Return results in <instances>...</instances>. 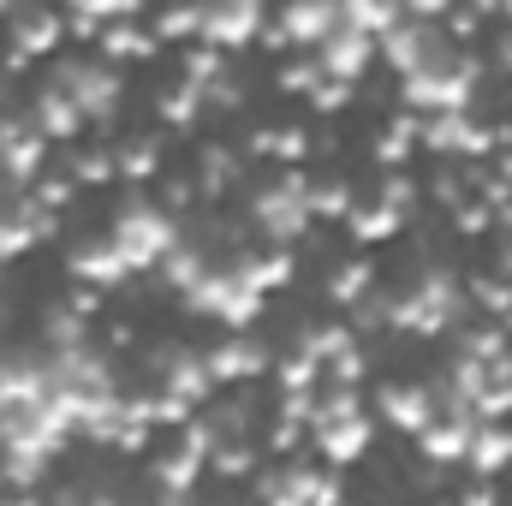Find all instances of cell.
<instances>
[{
	"mask_svg": "<svg viewBox=\"0 0 512 506\" xmlns=\"http://www.w3.org/2000/svg\"><path fill=\"white\" fill-rule=\"evenodd\" d=\"M423 149V108H399L382 131H376V161L382 167H405Z\"/></svg>",
	"mask_w": 512,
	"mask_h": 506,
	"instance_id": "cell-20",
	"label": "cell"
},
{
	"mask_svg": "<svg viewBox=\"0 0 512 506\" xmlns=\"http://www.w3.org/2000/svg\"><path fill=\"white\" fill-rule=\"evenodd\" d=\"M465 292H471V304H477L483 316H495V322L512 310V280L501 274V268H495V274H471V286H465Z\"/></svg>",
	"mask_w": 512,
	"mask_h": 506,
	"instance_id": "cell-32",
	"label": "cell"
},
{
	"mask_svg": "<svg viewBox=\"0 0 512 506\" xmlns=\"http://www.w3.org/2000/svg\"><path fill=\"white\" fill-rule=\"evenodd\" d=\"M203 358H209L215 387H245V381H262L268 370H274V352H268L262 340H251L245 328H233V340H221V346L203 352Z\"/></svg>",
	"mask_w": 512,
	"mask_h": 506,
	"instance_id": "cell-8",
	"label": "cell"
},
{
	"mask_svg": "<svg viewBox=\"0 0 512 506\" xmlns=\"http://www.w3.org/2000/svg\"><path fill=\"white\" fill-rule=\"evenodd\" d=\"M501 227H507V233H512V203H507V209H501Z\"/></svg>",
	"mask_w": 512,
	"mask_h": 506,
	"instance_id": "cell-52",
	"label": "cell"
},
{
	"mask_svg": "<svg viewBox=\"0 0 512 506\" xmlns=\"http://www.w3.org/2000/svg\"><path fill=\"white\" fill-rule=\"evenodd\" d=\"M316 78H322V60L304 48V60H286V66L274 72V90H280V96H310V90H316Z\"/></svg>",
	"mask_w": 512,
	"mask_h": 506,
	"instance_id": "cell-36",
	"label": "cell"
},
{
	"mask_svg": "<svg viewBox=\"0 0 512 506\" xmlns=\"http://www.w3.org/2000/svg\"><path fill=\"white\" fill-rule=\"evenodd\" d=\"M114 167H120L126 185H149V179L161 173V137H126V143L114 149Z\"/></svg>",
	"mask_w": 512,
	"mask_h": 506,
	"instance_id": "cell-26",
	"label": "cell"
},
{
	"mask_svg": "<svg viewBox=\"0 0 512 506\" xmlns=\"http://www.w3.org/2000/svg\"><path fill=\"white\" fill-rule=\"evenodd\" d=\"M256 453L245 435H233V441H215V453H209V471L215 477H227V483H239V477H256Z\"/></svg>",
	"mask_w": 512,
	"mask_h": 506,
	"instance_id": "cell-31",
	"label": "cell"
},
{
	"mask_svg": "<svg viewBox=\"0 0 512 506\" xmlns=\"http://www.w3.org/2000/svg\"><path fill=\"white\" fill-rule=\"evenodd\" d=\"M399 6H405V12H411V18H429V24H435V18H447V12H453V0H399Z\"/></svg>",
	"mask_w": 512,
	"mask_h": 506,
	"instance_id": "cell-49",
	"label": "cell"
},
{
	"mask_svg": "<svg viewBox=\"0 0 512 506\" xmlns=\"http://www.w3.org/2000/svg\"><path fill=\"white\" fill-rule=\"evenodd\" d=\"M102 298H108L102 286H90V280H78V292H72V310H78V316H96V310H102Z\"/></svg>",
	"mask_w": 512,
	"mask_h": 506,
	"instance_id": "cell-48",
	"label": "cell"
},
{
	"mask_svg": "<svg viewBox=\"0 0 512 506\" xmlns=\"http://www.w3.org/2000/svg\"><path fill=\"white\" fill-rule=\"evenodd\" d=\"M310 54L322 60V72H328V78L358 84V78L376 66V30H358V24H346V18H340V24L328 30V42H322V48H310Z\"/></svg>",
	"mask_w": 512,
	"mask_h": 506,
	"instance_id": "cell-7",
	"label": "cell"
},
{
	"mask_svg": "<svg viewBox=\"0 0 512 506\" xmlns=\"http://www.w3.org/2000/svg\"><path fill=\"white\" fill-rule=\"evenodd\" d=\"M66 274H72V280H90V286H102V292H114L120 280H131V262L120 256L114 239H90V245H72Z\"/></svg>",
	"mask_w": 512,
	"mask_h": 506,
	"instance_id": "cell-14",
	"label": "cell"
},
{
	"mask_svg": "<svg viewBox=\"0 0 512 506\" xmlns=\"http://www.w3.org/2000/svg\"><path fill=\"white\" fill-rule=\"evenodd\" d=\"M376 197H382L387 209L411 215V209H417V179H411L405 167H382V185H376Z\"/></svg>",
	"mask_w": 512,
	"mask_h": 506,
	"instance_id": "cell-38",
	"label": "cell"
},
{
	"mask_svg": "<svg viewBox=\"0 0 512 506\" xmlns=\"http://www.w3.org/2000/svg\"><path fill=\"white\" fill-rule=\"evenodd\" d=\"M495 173L512 185V149H495Z\"/></svg>",
	"mask_w": 512,
	"mask_h": 506,
	"instance_id": "cell-51",
	"label": "cell"
},
{
	"mask_svg": "<svg viewBox=\"0 0 512 506\" xmlns=\"http://www.w3.org/2000/svg\"><path fill=\"white\" fill-rule=\"evenodd\" d=\"M108 239L120 245V256L131 262V274H143V268H155L161 256L179 245V221H173L161 203H126V209L114 215Z\"/></svg>",
	"mask_w": 512,
	"mask_h": 506,
	"instance_id": "cell-2",
	"label": "cell"
},
{
	"mask_svg": "<svg viewBox=\"0 0 512 506\" xmlns=\"http://www.w3.org/2000/svg\"><path fill=\"white\" fill-rule=\"evenodd\" d=\"M459 352H471V358H483V364H495V358H507L512 352V334L489 316V322H459Z\"/></svg>",
	"mask_w": 512,
	"mask_h": 506,
	"instance_id": "cell-29",
	"label": "cell"
},
{
	"mask_svg": "<svg viewBox=\"0 0 512 506\" xmlns=\"http://www.w3.org/2000/svg\"><path fill=\"white\" fill-rule=\"evenodd\" d=\"M149 30H155V42H191V36L203 30V0H173V6H161V12L149 18Z\"/></svg>",
	"mask_w": 512,
	"mask_h": 506,
	"instance_id": "cell-28",
	"label": "cell"
},
{
	"mask_svg": "<svg viewBox=\"0 0 512 506\" xmlns=\"http://www.w3.org/2000/svg\"><path fill=\"white\" fill-rule=\"evenodd\" d=\"M268 376H274V387H280V393H316V387L328 381V364H322L316 352L292 346L286 358H274V370H268Z\"/></svg>",
	"mask_w": 512,
	"mask_h": 506,
	"instance_id": "cell-23",
	"label": "cell"
},
{
	"mask_svg": "<svg viewBox=\"0 0 512 506\" xmlns=\"http://www.w3.org/2000/svg\"><path fill=\"white\" fill-rule=\"evenodd\" d=\"M447 221H453V233H459V239H489V233L501 227V215H495L483 197H465V203H459Z\"/></svg>",
	"mask_w": 512,
	"mask_h": 506,
	"instance_id": "cell-35",
	"label": "cell"
},
{
	"mask_svg": "<svg viewBox=\"0 0 512 506\" xmlns=\"http://www.w3.org/2000/svg\"><path fill=\"white\" fill-rule=\"evenodd\" d=\"M310 441H316V453H322L334 471H346V465H358V459L370 453L376 423H370V411H358V417H328V423H310Z\"/></svg>",
	"mask_w": 512,
	"mask_h": 506,
	"instance_id": "cell-10",
	"label": "cell"
},
{
	"mask_svg": "<svg viewBox=\"0 0 512 506\" xmlns=\"http://www.w3.org/2000/svg\"><path fill=\"white\" fill-rule=\"evenodd\" d=\"M477 30H483V12H477V6H465V12H453V18H447V36H453L459 48H465V42H477Z\"/></svg>",
	"mask_w": 512,
	"mask_h": 506,
	"instance_id": "cell-45",
	"label": "cell"
},
{
	"mask_svg": "<svg viewBox=\"0 0 512 506\" xmlns=\"http://www.w3.org/2000/svg\"><path fill=\"white\" fill-rule=\"evenodd\" d=\"M471 429H477V411H471V405H441V411L417 429V447H423L429 465H465Z\"/></svg>",
	"mask_w": 512,
	"mask_h": 506,
	"instance_id": "cell-6",
	"label": "cell"
},
{
	"mask_svg": "<svg viewBox=\"0 0 512 506\" xmlns=\"http://www.w3.org/2000/svg\"><path fill=\"white\" fill-rule=\"evenodd\" d=\"M435 54H441L435 24H429V18H411V12H399L382 36H376V60H387V66H393V78L417 72V66H423V60H435Z\"/></svg>",
	"mask_w": 512,
	"mask_h": 506,
	"instance_id": "cell-5",
	"label": "cell"
},
{
	"mask_svg": "<svg viewBox=\"0 0 512 506\" xmlns=\"http://www.w3.org/2000/svg\"><path fill=\"white\" fill-rule=\"evenodd\" d=\"M429 191H435V203H447V209H459V203H465V179H459V173H435V185H429Z\"/></svg>",
	"mask_w": 512,
	"mask_h": 506,
	"instance_id": "cell-47",
	"label": "cell"
},
{
	"mask_svg": "<svg viewBox=\"0 0 512 506\" xmlns=\"http://www.w3.org/2000/svg\"><path fill=\"white\" fill-rule=\"evenodd\" d=\"M48 161V137L36 131V120H0V173L24 191Z\"/></svg>",
	"mask_w": 512,
	"mask_h": 506,
	"instance_id": "cell-11",
	"label": "cell"
},
{
	"mask_svg": "<svg viewBox=\"0 0 512 506\" xmlns=\"http://www.w3.org/2000/svg\"><path fill=\"white\" fill-rule=\"evenodd\" d=\"M399 12H405L399 0H340V18H346V24H358V30H376V36H382Z\"/></svg>",
	"mask_w": 512,
	"mask_h": 506,
	"instance_id": "cell-34",
	"label": "cell"
},
{
	"mask_svg": "<svg viewBox=\"0 0 512 506\" xmlns=\"http://www.w3.org/2000/svg\"><path fill=\"white\" fill-rule=\"evenodd\" d=\"M155 268H161V280H167V286H173V292L185 298V292H191V286H197V280L209 274V256H203V251H191V245H173V251L161 256Z\"/></svg>",
	"mask_w": 512,
	"mask_h": 506,
	"instance_id": "cell-30",
	"label": "cell"
},
{
	"mask_svg": "<svg viewBox=\"0 0 512 506\" xmlns=\"http://www.w3.org/2000/svg\"><path fill=\"white\" fill-rule=\"evenodd\" d=\"M221 54H227V48H209V42H203V48H191V54H185V78L209 90V84L227 72V60H221Z\"/></svg>",
	"mask_w": 512,
	"mask_h": 506,
	"instance_id": "cell-42",
	"label": "cell"
},
{
	"mask_svg": "<svg viewBox=\"0 0 512 506\" xmlns=\"http://www.w3.org/2000/svg\"><path fill=\"white\" fill-rule=\"evenodd\" d=\"M304 435H310V423H298V417H280V411H274L268 453H304Z\"/></svg>",
	"mask_w": 512,
	"mask_h": 506,
	"instance_id": "cell-44",
	"label": "cell"
},
{
	"mask_svg": "<svg viewBox=\"0 0 512 506\" xmlns=\"http://www.w3.org/2000/svg\"><path fill=\"white\" fill-rule=\"evenodd\" d=\"M96 48H102V60H149L161 42H155V30H149V24H137V18H108Z\"/></svg>",
	"mask_w": 512,
	"mask_h": 506,
	"instance_id": "cell-22",
	"label": "cell"
},
{
	"mask_svg": "<svg viewBox=\"0 0 512 506\" xmlns=\"http://www.w3.org/2000/svg\"><path fill=\"white\" fill-rule=\"evenodd\" d=\"M191 197H197V185H191V179H167V185H161V209H167V215L191 209Z\"/></svg>",
	"mask_w": 512,
	"mask_h": 506,
	"instance_id": "cell-46",
	"label": "cell"
},
{
	"mask_svg": "<svg viewBox=\"0 0 512 506\" xmlns=\"http://www.w3.org/2000/svg\"><path fill=\"white\" fill-rule=\"evenodd\" d=\"M280 24H286L292 48H322V42H328V30L340 24V0H286Z\"/></svg>",
	"mask_w": 512,
	"mask_h": 506,
	"instance_id": "cell-15",
	"label": "cell"
},
{
	"mask_svg": "<svg viewBox=\"0 0 512 506\" xmlns=\"http://www.w3.org/2000/svg\"><path fill=\"white\" fill-rule=\"evenodd\" d=\"M501 18H507V24H512V0H501Z\"/></svg>",
	"mask_w": 512,
	"mask_h": 506,
	"instance_id": "cell-53",
	"label": "cell"
},
{
	"mask_svg": "<svg viewBox=\"0 0 512 506\" xmlns=\"http://www.w3.org/2000/svg\"><path fill=\"white\" fill-rule=\"evenodd\" d=\"M30 120H36V131H42L48 143H72L78 131L90 126V114H84V108H78L60 84H48V90L36 96V114H30Z\"/></svg>",
	"mask_w": 512,
	"mask_h": 506,
	"instance_id": "cell-18",
	"label": "cell"
},
{
	"mask_svg": "<svg viewBox=\"0 0 512 506\" xmlns=\"http://www.w3.org/2000/svg\"><path fill=\"white\" fill-rule=\"evenodd\" d=\"M251 221L268 245H304V233H310V221H316V215H310V173L280 167V173L256 191Z\"/></svg>",
	"mask_w": 512,
	"mask_h": 506,
	"instance_id": "cell-1",
	"label": "cell"
},
{
	"mask_svg": "<svg viewBox=\"0 0 512 506\" xmlns=\"http://www.w3.org/2000/svg\"><path fill=\"white\" fill-rule=\"evenodd\" d=\"M262 298H268V292L251 286L233 262H227V268H209V274L185 292V304L203 310V316H215L221 328H251L256 316H262Z\"/></svg>",
	"mask_w": 512,
	"mask_h": 506,
	"instance_id": "cell-3",
	"label": "cell"
},
{
	"mask_svg": "<svg viewBox=\"0 0 512 506\" xmlns=\"http://www.w3.org/2000/svg\"><path fill=\"white\" fill-rule=\"evenodd\" d=\"M358 203V185L346 173H328V179H310V215L316 221H346V209Z\"/></svg>",
	"mask_w": 512,
	"mask_h": 506,
	"instance_id": "cell-27",
	"label": "cell"
},
{
	"mask_svg": "<svg viewBox=\"0 0 512 506\" xmlns=\"http://www.w3.org/2000/svg\"><path fill=\"white\" fill-rule=\"evenodd\" d=\"M340 227H346V239H352V245H387V239H399V233L411 227V215L387 209L382 197H376V203H352Z\"/></svg>",
	"mask_w": 512,
	"mask_h": 506,
	"instance_id": "cell-17",
	"label": "cell"
},
{
	"mask_svg": "<svg viewBox=\"0 0 512 506\" xmlns=\"http://www.w3.org/2000/svg\"><path fill=\"white\" fill-rule=\"evenodd\" d=\"M376 405H382V423L387 429H399V435H417L441 405H435V393L429 387H417V381H387L382 393H376Z\"/></svg>",
	"mask_w": 512,
	"mask_h": 506,
	"instance_id": "cell-13",
	"label": "cell"
},
{
	"mask_svg": "<svg viewBox=\"0 0 512 506\" xmlns=\"http://www.w3.org/2000/svg\"><path fill=\"white\" fill-rule=\"evenodd\" d=\"M149 370L161 376V387L185 393L191 405H209V399H215V376H209V358H203V352L167 346V352H155V358H149Z\"/></svg>",
	"mask_w": 512,
	"mask_h": 506,
	"instance_id": "cell-12",
	"label": "cell"
},
{
	"mask_svg": "<svg viewBox=\"0 0 512 506\" xmlns=\"http://www.w3.org/2000/svg\"><path fill=\"white\" fill-rule=\"evenodd\" d=\"M268 18H262V0H203V42L209 48H245L256 42V30H262Z\"/></svg>",
	"mask_w": 512,
	"mask_h": 506,
	"instance_id": "cell-9",
	"label": "cell"
},
{
	"mask_svg": "<svg viewBox=\"0 0 512 506\" xmlns=\"http://www.w3.org/2000/svg\"><path fill=\"white\" fill-rule=\"evenodd\" d=\"M251 286H262V292H280V286H292V274H298V256H292V245H268V251H251L233 262Z\"/></svg>",
	"mask_w": 512,
	"mask_h": 506,
	"instance_id": "cell-21",
	"label": "cell"
},
{
	"mask_svg": "<svg viewBox=\"0 0 512 506\" xmlns=\"http://www.w3.org/2000/svg\"><path fill=\"white\" fill-rule=\"evenodd\" d=\"M274 161H280V167L310 161V131L304 126H274Z\"/></svg>",
	"mask_w": 512,
	"mask_h": 506,
	"instance_id": "cell-43",
	"label": "cell"
},
{
	"mask_svg": "<svg viewBox=\"0 0 512 506\" xmlns=\"http://www.w3.org/2000/svg\"><path fill=\"white\" fill-rule=\"evenodd\" d=\"M66 42V12H54V6H30V12H18V24H12V48H24L30 60H42V54H54Z\"/></svg>",
	"mask_w": 512,
	"mask_h": 506,
	"instance_id": "cell-19",
	"label": "cell"
},
{
	"mask_svg": "<svg viewBox=\"0 0 512 506\" xmlns=\"http://www.w3.org/2000/svg\"><path fill=\"white\" fill-rule=\"evenodd\" d=\"M155 114H161V126L173 131H191L203 120V84H191V78H179L173 90H161L155 96Z\"/></svg>",
	"mask_w": 512,
	"mask_h": 506,
	"instance_id": "cell-25",
	"label": "cell"
},
{
	"mask_svg": "<svg viewBox=\"0 0 512 506\" xmlns=\"http://www.w3.org/2000/svg\"><path fill=\"white\" fill-rule=\"evenodd\" d=\"M54 84L96 120V126H108L114 114H120V90H126V78L114 72V60H66L60 72H54Z\"/></svg>",
	"mask_w": 512,
	"mask_h": 506,
	"instance_id": "cell-4",
	"label": "cell"
},
{
	"mask_svg": "<svg viewBox=\"0 0 512 506\" xmlns=\"http://www.w3.org/2000/svg\"><path fill=\"white\" fill-rule=\"evenodd\" d=\"M78 191H84V185H78L72 173H48V167H42V173L30 179V197H36L42 209H54V215H60V209H72V203H78Z\"/></svg>",
	"mask_w": 512,
	"mask_h": 506,
	"instance_id": "cell-33",
	"label": "cell"
},
{
	"mask_svg": "<svg viewBox=\"0 0 512 506\" xmlns=\"http://www.w3.org/2000/svg\"><path fill=\"white\" fill-rule=\"evenodd\" d=\"M370 286H376V262H370V256H352V262H334V274H328V304H340V310H352L358 298H370Z\"/></svg>",
	"mask_w": 512,
	"mask_h": 506,
	"instance_id": "cell-24",
	"label": "cell"
},
{
	"mask_svg": "<svg viewBox=\"0 0 512 506\" xmlns=\"http://www.w3.org/2000/svg\"><path fill=\"white\" fill-rule=\"evenodd\" d=\"M84 328H90V316H78V310L66 304V310H48L42 340H48V352H60V346H84Z\"/></svg>",
	"mask_w": 512,
	"mask_h": 506,
	"instance_id": "cell-37",
	"label": "cell"
},
{
	"mask_svg": "<svg viewBox=\"0 0 512 506\" xmlns=\"http://www.w3.org/2000/svg\"><path fill=\"white\" fill-rule=\"evenodd\" d=\"M328 381H334V387H364V381H370V358H364V346H358V340H352L346 352H334V358H328Z\"/></svg>",
	"mask_w": 512,
	"mask_h": 506,
	"instance_id": "cell-39",
	"label": "cell"
},
{
	"mask_svg": "<svg viewBox=\"0 0 512 506\" xmlns=\"http://www.w3.org/2000/svg\"><path fill=\"white\" fill-rule=\"evenodd\" d=\"M465 465H471L477 477H501V471H507V465H512V423H507V417H477Z\"/></svg>",
	"mask_w": 512,
	"mask_h": 506,
	"instance_id": "cell-16",
	"label": "cell"
},
{
	"mask_svg": "<svg viewBox=\"0 0 512 506\" xmlns=\"http://www.w3.org/2000/svg\"><path fill=\"white\" fill-rule=\"evenodd\" d=\"M72 179H78V185H114V179H120L114 149H90V155H78V161H72Z\"/></svg>",
	"mask_w": 512,
	"mask_h": 506,
	"instance_id": "cell-41",
	"label": "cell"
},
{
	"mask_svg": "<svg viewBox=\"0 0 512 506\" xmlns=\"http://www.w3.org/2000/svg\"><path fill=\"white\" fill-rule=\"evenodd\" d=\"M495 66L512 72V24H507V30H495Z\"/></svg>",
	"mask_w": 512,
	"mask_h": 506,
	"instance_id": "cell-50",
	"label": "cell"
},
{
	"mask_svg": "<svg viewBox=\"0 0 512 506\" xmlns=\"http://www.w3.org/2000/svg\"><path fill=\"white\" fill-rule=\"evenodd\" d=\"M352 96H358V84H346V78H328V72H322V78H316V90H310L304 102H310L316 114H340V108H352Z\"/></svg>",
	"mask_w": 512,
	"mask_h": 506,
	"instance_id": "cell-40",
	"label": "cell"
}]
</instances>
